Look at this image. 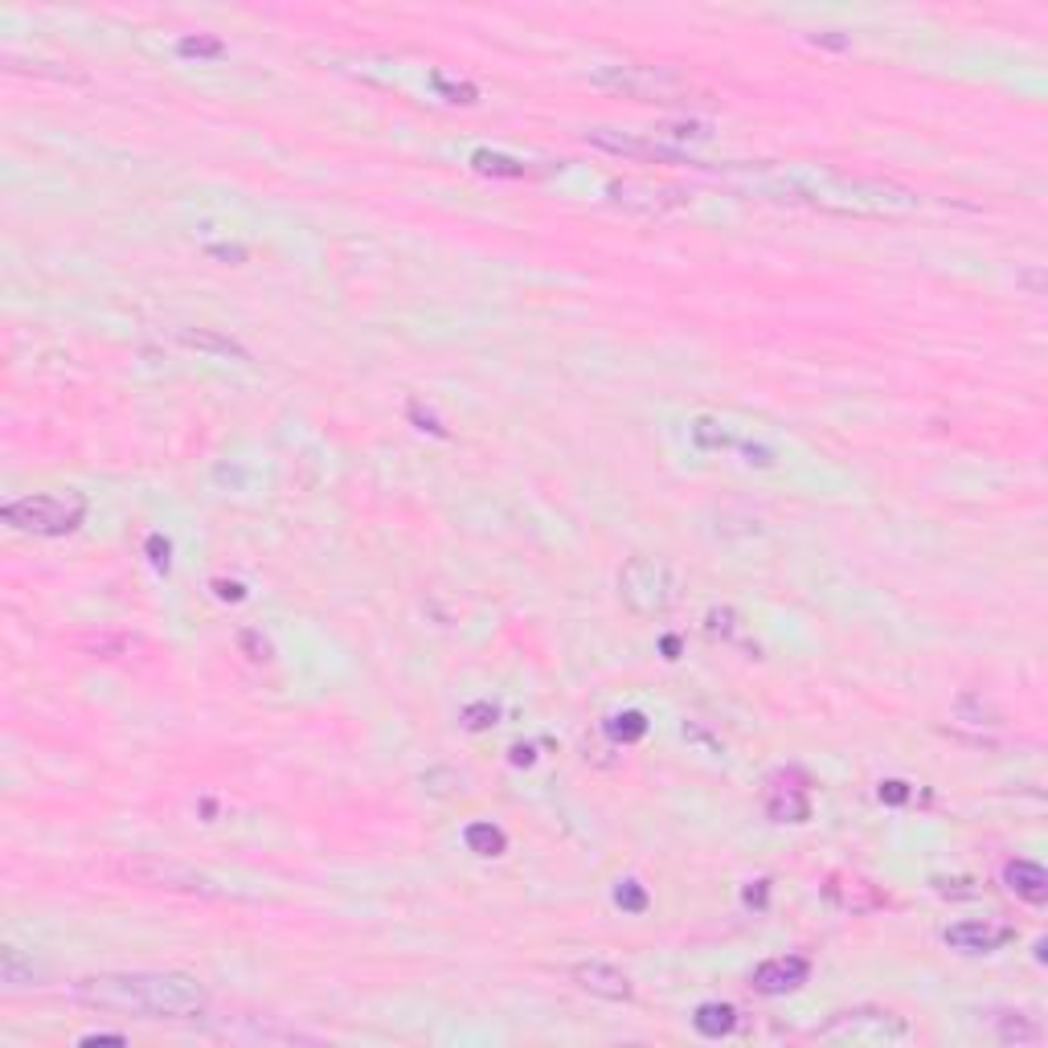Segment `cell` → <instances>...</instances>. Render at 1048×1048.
I'll list each match as a JSON object with an SVG mask.
<instances>
[{"label":"cell","mask_w":1048,"mask_h":1048,"mask_svg":"<svg viewBox=\"0 0 1048 1048\" xmlns=\"http://www.w3.org/2000/svg\"><path fill=\"white\" fill-rule=\"evenodd\" d=\"M733 181L778 205H807L823 213H852V217H897L922 209V193L901 189L893 181H872V177H848L836 168H741Z\"/></svg>","instance_id":"cell-1"},{"label":"cell","mask_w":1048,"mask_h":1048,"mask_svg":"<svg viewBox=\"0 0 1048 1048\" xmlns=\"http://www.w3.org/2000/svg\"><path fill=\"white\" fill-rule=\"evenodd\" d=\"M70 999L91 1012H115L136 1020H189L205 1012V987L181 971H111L86 975L70 987Z\"/></svg>","instance_id":"cell-2"},{"label":"cell","mask_w":1048,"mask_h":1048,"mask_svg":"<svg viewBox=\"0 0 1048 1048\" xmlns=\"http://www.w3.org/2000/svg\"><path fill=\"white\" fill-rule=\"evenodd\" d=\"M590 82L635 103H680L692 91V82L676 66H655V62H606L590 70Z\"/></svg>","instance_id":"cell-3"},{"label":"cell","mask_w":1048,"mask_h":1048,"mask_svg":"<svg viewBox=\"0 0 1048 1048\" xmlns=\"http://www.w3.org/2000/svg\"><path fill=\"white\" fill-rule=\"evenodd\" d=\"M0 520L17 533L33 537H66L86 520V496L82 492H37L21 496L0 508Z\"/></svg>","instance_id":"cell-4"},{"label":"cell","mask_w":1048,"mask_h":1048,"mask_svg":"<svg viewBox=\"0 0 1048 1048\" xmlns=\"http://www.w3.org/2000/svg\"><path fill=\"white\" fill-rule=\"evenodd\" d=\"M619 598L627 602L631 615L660 619L680 602V578L660 557H631L619 574Z\"/></svg>","instance_id":"cell-5"},{"label":"cell","mask_w":1048,"mask_h":1048,"mask_svg":"<svg viewBox=\"0 0 1048 1048\" xmlns=\"http://www.w3.org/2000/svg\"><path fill=\"white\" fill-rule=\"evenodd\" d=\"M123 877L140 881V885H152V889H172V893H189V897H222L205 872L197 868H185L177 860H160V856H140V860H127L123 864Z\"/></svg>","instance_id":"cell-6"},{"label":"cell","mask_w":1048,"mask_h":1048,"mask_svg":"<svg viewBox=\"0 0 1048 1048\" xmlns=\"http://www.w3.org/2000/svg\"><path fill=\"white\" fill-rule=\"evenodd\" d=\"M811 1036L815 1040H905L909 1024L885 1008H856V1012H836Z\"/></svg>","instance_id":"cell-7"},{"label":"cell","mask_w":1048,"mask_h":1048,"mask_svg":"<svg viewBox=\"0 0 1048 1048\" xmlns=\"http://www.w3.org/2000/svg\"><path fill=\"white\" fill-rule=\"evenodd\" d=\"M586 144H590V148H602V152H610V156H627V160H660V164H692V168H705L701 160H692L684 148H668V144H660L655 136H635V131L598 127V131H586Z\"/></svg>","instance_id":"cell-8"},{"label":"cell","mask_w":1048,"mask_h":1048,"mask_svg":"<svg viewBox=\"0 0 1048 1048\" xmlns=\"http://www.w3.org/2000/svg\"><path fill=\"white\" fill-rule=\"evenodd\" d=\"M942 942L958 954H995L1008 942H1016V926L991 922V917H983V922H954L942 930Z\"/></svg>","instance_id":"cell-9"},{"label":"cell","mask_w":1048,"mask_h":1048,"mask_svg":"<svg viewBox=\"0 0 1048 1048\" xmlns=\"http://www.w3.org/2000/svg\"><path fill=\"white\" fill-rule=\"evenodd\" d=\"M811 975V963L803 954H782V958H766L762 967H754L750 983L758 995H786V991H799Z\"/></svg>","instance_id":"cell-10"},{"label":"cell","mask_w":1048,"mask_h":1048,"mask_svg":"<svg viewBox=\"0 0 1048 1048\" xmlns=\"http://www.w3.org/2000/svg\"><path fill=\"white\" fill-rule=\"evenodd\" d=\"M570 975H574V983H578L582 991H590V995H598V999H615V1003H627V999L635 995L631 979H627L619 967L598 963V958H590V963H578Z\"/></svg>","instance_id":"cell-11"},{"label":"cell","mask_w":1048,"mask_h":1048,"mask_svg":"<svg viewBox=\"0 0 1048 1048\" xmlns=\"http://www.w3.org/2000/svg\"><path fill=\"white\" fill-rule=\"evenodd\" d=\"M803 778L795 774V786H786V774L774 778L770 795H766V815L774 823H803L811 815V803H807V786H799Z\"/></svg>","instance_id":"cell-12"},{"label":"cell","mask_w":1048,"mask_h":1048,"mask_svg":"<svg viewBox=\"0 0 1048 1048\" xmlns=\"http://www.w3.org/2000/svg\"><path fill=\"white\" fill-rule=\"evenodd\" d=\"M1003 885H1008L1016 897H1024L1028 905L1048 901V872L1036 860H1008L1003 864Z\"/></svg>","instance_id":"cell-13"},{"label":"cell","mask_w":1048,"mask_h":1048,"mask_svg":"<svg viewBox=\"0 0 1048 1048\" xmlns=\"http://www.w3.org/2000/svg\"><path fill=\"white\" fill-rule=\"evenodd\" d=\"M177 340L185 348H197V353H209V357H226V361H250V348L238 344L234 336H222L213 328H181Z\"/></svg>","instance_id":"cell-14"},{"label":"cell","mask_w":1048,"mask_h":1048,"mask_svg":"<svg viewBox=\"0 0 1048 1048\" xmlns=\"http://www.w3.org/2000/svg\"><path fill=\"white\" fill-rule=\"evenodd\" d=\"M827 897L832 901H840L844 909H852V913H864V909H881L885 905V897L872 889L868 881H840V877H832V885H827Z\"/></svg>","instance_id":"cell-15"},{"label":"cell","mask_w":1048,"mask_h":1048,"mask_svg":"<svg viewBox=\"0 0 1048 1048\" xmlns=\"http://www.w3.org/2000/svg\"><path fill=\"white\" fill-rule=\"evenodd\" d=\"M647 136H655V140L668 144V148L705 144V140H713V123H709V119H676V123H664V127H651Z\"/></svg>","instance_id":"cell-16"},{"label":"cell","mask_w":1048,"mask_h":1048,"mask_svg":"<svg viewBox=\"0 0 1048 1048\" xmlns=\"http://www.w3.org/2000/svg\"><path fill=\"white\" fill-rule=\"evenodd\" d=\"M692 1028L701 1032V1036H709V1040H721V1036H729L733 1028H737V1012H733V1003H701V1008H696V1016H692Z\"/></svg>","instance_id":"cell-17"},{"label":"cell","mask_w":1048,"mask_h":1048,"mask_svg":"<svg viewBox=\"0 0 1048 1048\" xmlns=\"http://www.w3.org/2000/svg\"><path fill=\"white\" fill-rule=\"evenodd\" d=\"M991 1016H995L999 1044H1036L1040 1040V1024L1028 1020L1024 1012H991Z\"/></svg>","instance_id":"cell-18"},{"label":"cell","mask_w":1048,"mask_h":1048,"mask_svg":"<svg viewBox=\"0 0 1048 1048\" xmlns=\"http://www.w3.org/2000/svg\"><path fill=\"white\" fill-rule=\"evenodd\" d=\"M0 983H5L9 991H17V987H33V983H37L33 958H25L17 946H5V950H0Z\"/></svg>","instance_id":"cell-19"},{"label":"cell","mask_w":1048,"mask_h":1048,"mask_svg":"<svg viewBox=\"0 0 1048 1048\" xmlns=\"http://www.w3.org/2000/svg\"><path fill=\"white\" fill-rule=\"evenodd\" d=\"M471 168L475 172H484V177H504V181H520L524 172V160H512V156H504V152H488V148H479L475 156H471Z\"/></svg>","instance_id":"cell-20"},{"label":"cell","mask_w":1048,"mask_h":1048,"mask_svg":"<svg viewBox=\"0 0 1048 1048\" xmlns=\"http://www.w3.org/2000/svg\"><path fill=\"white\" fill-rule=\"evenodd\" d=\"M688 434H692V443L701 447V451H729V447H741V443H737V434L725 430V426L713 422V418H696V422L688 426Z\"/></svg>","instance_id":"cell-21"},{"label":"cell","mask_w":1048,"mask_h":1048,"mask_svg":"<svg viewBox=\"0 0 1048 1048\" xmlns=\"http://www.w3.org/2000/svg\"><path fill=\"white\" fill-rule=\"evenodd\" d=\"M463 840H467V848L475 856H500L508 848V836L500 832V827H492V823H471Z\"/></svg>","instance_id":"cell-22"},{"label":"cell","mask_w":1048,"mask_h":1048,"mask_svg":"<svg viewBox=\"0 0 1048 1048\" xmlns=\"http://www.w3.org/2000/svg\"><path fill=\"white\" fill-rule=\"evenodd\" d=\"M606 733L615 737V741H623V746H631V741H639L643 733H647V717L643 713H635V709H627V713H615L606 721Z\"/></svg>","instance_id":"cell-23"},{"label":"cell","mask_w":1048,"mask_h":1048,"mask_svg":"<svg viewBox=\"0 0 1048 1048\" xmlns=\"http://www.w3.org/2000/svg\"><path fill=\"white\" fill-rule=\"evenodd\" d=\"M705 627H709V635H717V639H725V643H737V635H741V619H737V610H729V606L709 610Z\"/></svg>","instance_id":"cell-24"},{"label":"cell","mask_w":1048,"mask_h":1048,"mask_svg":"<svg viewBox=\"0 0 1048 1048\" xmlns=\"http://www.w3.org/2000/svg\"><path fill=\"white\" fill-rule=\"evenodd\" d=\"M496 721H500V709H496L492 701H475V705L463 709V729H471V733H484V729H492Z\"/></svg>","instance_id":"cell-25"},{"label":"cell","mask_w":1048,"mask_h":1048,"mask_svg":"<svg viewBox=\"0 0 1048 1048\" xmlns=\"http://www.w3.org/2000/svg\"><path fill=\"white\" fill-rule=\"evenodd\" d=\"M177 54L181 58H222L226 54V46L217 37H181V46H177Z\"/></svg>","instance_id":"cell-26"},{"label":"cell","mask_w":1048,"mask_h":1048,"mask_svg":"<svg viewBox=\"0 0 1048 1048\" xmlns=\"http://www.w3.org/2000/svg\"><path fill=\"white\" fill-rule=\"evenodd\" d=\"M434 86H439V91L447 95V103H475L479 99V91L471 82H455V78H447V74H434Z\"/></svg>","instance_id":"cell-27"},{"label":"cell","mask_w":1048,"mask_h":1048,"mask_svg":"<svg viewBox=\"0 0 1048 1048\" xmlns=\"http://www.w3.org/2000/svg\"><path fill=\"white\" fill-rule=\"evenodd\" d=\"M615 905H619L623 913H643V909H647L643 885H639V881H623V885L615 889Z\"/></svg>","instance_id":"cell-28"},{"label":"cell","mask_w":1048,"mask_h":1048,"mask_svg":"<svg viewBox=\"0 0 1048 1048\" xmlns=\"http://www.w3.org/2000/svg\"><path fill=\"white\" fill-rule=\"evenodd\" d=\"M406 414H410V422H418V430H430V434H439V439H447V426H443L439 418H434L430 410H422L418 402H410V410H406Z\"/></svg>","instance_id":"cell-29"},{"label":"cell","mask_w":1048,"mask_h":1048,"mask_svg":"<svg viewBox=\"0 0 1048 1048\" xmlns=\"http://www.w3.org/2000/svg\"><path fill=\"white\" fill-rule=\"evenodd\" d=\"M144 549H148V561L156 565V570H160V574H168V553H172V545H168V541H164L160 533H152Z\"/></svg>","instance_id":"cell-30"},{"label":"cell","mask_w":1048,"mask_h":1048,"mask_svg":"<svg viewBox=\"0 0 1048 1048\" xmlns=\"http://www.w3.org/2000/svg\"><path fill=\"white\" fill-rule=\"evenodd\" d=\"M246 651H250V660H271V643L262 639L258 631H242V639H238Z\"/></svg>","instance_id":"cell-31"},{"label":"cell","mask_w":1048,"mask_h":1048,"mask_svg":"<svg viewBox=\"0 0 1048 1048\" xmlns=\"http://www.w3.org/2000/svg\"><path fill=\"white\" fill-rule=\"evenodd\" d=\"M909 799V786L901 782V778H889V782H881V803H893V807H901Z\"/></svg>","instance_id":"cell-32"},{"label":"cell","mask_w":1048,"mask_h":1048,"mask_svg":"<svg viewBox=\"0 0 1048 1048\" xmlns=\"http://www.w3.org/2000/svg\"><path fill=\"white\" fill-rule=\"evenodd\" d=\"M213 590H217V598H226V602H242V598H246V586H242V582H222V578H217Z\"/></svg>","instance_id":"cell-33"},{"label":"cell","mask_w":1048,"mask_h":1048,"mask_svg":"<svg viewBox=\"0 0 1048 1048\" xmlns=\"http://www.w3.org/2000/svg\"><path fill=\"white\" fill-rule=\"evenodd\" d=\"M815 46H832V50H848V37H836V33H811Z\"/></svg>","instance_id":"cell-34"},{"label":"cell","mask_w":1048,"mask_h":1048,"mask_svg":"<svg viewBox=\"0 0 1048 1048\" xmlns=\"http://www.w3.org/2000/svg\"><path fill=\"white\" fill-rule=\"evenodd\" d=\"M209 254H213V258H230V262H242V258H246L242 246H209Z\"/></svg>","instance_id":"cell-35"},{"label":"cell","mask_w":1048,"mask_h":1048,"mask_svg":"<svg viewBox=\"0 0 1048 1048\" xmlns=\"http://www.w3.org/2000/svg\"><path fill=\"white\" fill-rule=\"evenodd\" d=\"M512 762L516 766H533V746H512Z\"/></svg>","instance_id":"cell-36"},{"label":"cell","mask_w":1048,"mask_h":1048,"mask_svg":"<svg viewBox=\"0 0 1048 1048\" xmlns=\"http://www.w3.org/2000/svg\"><path fill=\"white\" fill-rule=\"evenodd\" d=\"M746 905H766V881H758V889H746Z\"/></svg>","instance_id":"cell-37"}]
</instances>
